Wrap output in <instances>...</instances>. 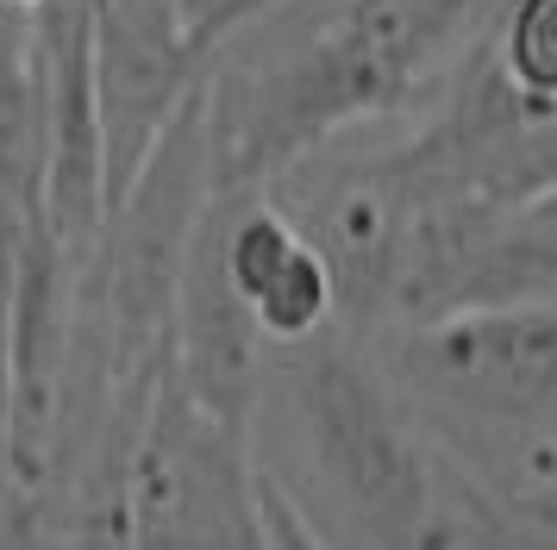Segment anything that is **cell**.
I'll return each instance as SVG.
<instances>
[{
    "instance_id": "obj_1",
    "label": "cell",
    "mask_w": 557,
    "mask_h": 550,
    "mask_svg": "<svg viewBox=\"0 0 557 550\" xmlns=\"http://www.w3.org/2000/svg\"><path fill=\"white\" fill-rule=\"evenodd\" d=\"M95 107H101L107 213L120 207L182 100L201 88L207 57L188 38V0H88Z\"/></svg>"
},
{
    "instance_id": "obj_2",
    "label": "cell",
    "mask_w": 557,
    "mask_h": 550,
    "mask_svg": "<svg viewBox=\"0 0 557 550\" xmlns=\"http://www.w3.org/2000/svg\"><path fill=\"white\" fill-rule=\"evenodd\" d=\"M213 250L270 350H301L332 332L338 307L326 257L288 207L263 195H213Z\"/></svg>"
},
{
    "instance_id": "obj_3",
    "label": "cell",
    "mask_w": 557,
    "mask_h": 550,
    "mask_svg": "<svg viewBox=\"0 0 557 550\" xmlns=\"http://www.w3.org/2000/svg\"><path fill=\"white\" fill-rule=\"evenodd\" d=\"M257 513H263V538H270V550H326L320 538H313V525L301 520L295 495H288L263 463H257Z\"/></svg>"
},
{
    "instance_id": "obj_4",
    "label": "cell",
    "mask_w": 557,
    "mask_h": 550,
    "mask_svg": "<svg viewBox=\"0 0 557 550\" xmlns=\"http://www.w3.org/2000/svg\"><path fill=\"white\" fill-rule=\"evenodd\" d=\"M270 7H282V0H201L195 13H188V38H195V50H213V45H226L232 32L245 20H257V13H270Z\"/></svg>"
},
{
    "instance_id": "obj_5",
    "label": "cell",
    "mask_w": 557,
    "mask_h": 550,
    "mask_svg": "<svg viewBox=\"0 0 557 550\" xmlns=\"http://www.w3.org/2000/svg\"><path fill=\"white\" fill-rule=\"evenodd\" d=\"M513 207H520V220L539 225V232L557 245V182L552 188H539V195H527V200H513Z\"/></svg>"
},
{
    "instance_id": "obj_6",
    "label": "cell",
    "mask_w": 557,
    "mask_h": 550,
    "mask_svg": "<svg viewBox=\"0 0 557 550\" xmlns=\"http://www.w3.org/2000/svg\"><path fill=\"white\" fill-rule=\"evenodd\" d=\"M0 7H20V13H38V7H45V0H0Z\"/></svg>"
}]
</instances>
